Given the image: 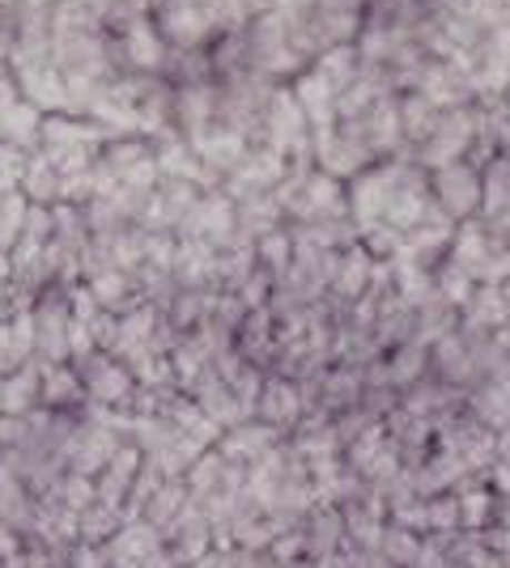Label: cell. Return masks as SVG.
<instances>
[{"label": "cell", "mask_w": 510, "mask_h": 568, "mask_svg": "<svg viewBox=\"0 0 510 568\" xmlns=\"http://www.w3.org/2000/svg\"><path fill=\"white\" fill-rule=\"evenodd\" d=\"M281 446V433H272L268 425L260 420H251V425H239L230 428V433H221L218 442V454L226 463H234V467H256L264 454H272Z\"/></svg>", "instance_id": "cell-1"}, {"label": "cell", "mask_w": 510, "mask_h": 568, "mask_svg": "<svg viewBox=\"0 0 510 568\" xmlns=\"http://www.w3.org/2000/svg\"><path fill=\"white\" fill-rule=\"evenodd\" d=\"M298 530L307 544V560H328V556L344 551V518H340L337 505H316Z\"/></svg>", "instance_id": "cell-2"}, {"label": "cell", "mask_w": 510, "mask_h": 568, "mask_svg": "<svg viewBox=\"0 0 510 568\" xmlns=\"http://www.w3.org/2000/svg\"><path fill=\"white\" fill-rule=\"evenodd\" d=\"M421 544H426V535H417V530H409V526L388 521V530H383V539H379V551H374V556H383L391 568H417V560H421Z\"/></svg>", "instance_id": "cell-5"}, {"label": "cell", "mask_w": 510, "mask_h": 568, "mask_svg": "<svg viewBox=\"0 0 510 568\" xmlns=\"http://www.w3.org/2000/svg\"><path fill=\"white\" fill-rule=\"evenodd\" d=\"M51 500H56V505H64L69 514H81L86 505H94V500H98L94 479H86V475L64 471V475H60V484H56V493H51Z\"/></svg>", "instance_id": "cell-6"}, {"label": "cell", "mask_w": 510, "mask_h": 568, "mask_svg": "<svg viewBox=\"0 0 510 568\" xmlns=\"http://www.w3.org/2000/svg\"><path fill=\"white\" fill-rule=\"evenodd\" d=\"M123 521H128V518H123V509L94 500V505H86V509L77 514V544L107 547L123 530Z\"/></svg>", "instance_id": "cell-3"}, {"label": "cell", "mask_w": 510, "mask_h": 568, "mask_svg": "<svg viewBox=\"0 0 510 568\" xmlns=\"http://www.w3.org/2000/svg\"><path fill=\"white\" fill-rule=\"evenodd\" d=\"M188 505H192V497H188V484H183V479H167V484H162V488H158V493L141 505V521H149L153 530H162V535H167Z\"/></svg>", "instance_id": "cell-4"}]
</instances>
